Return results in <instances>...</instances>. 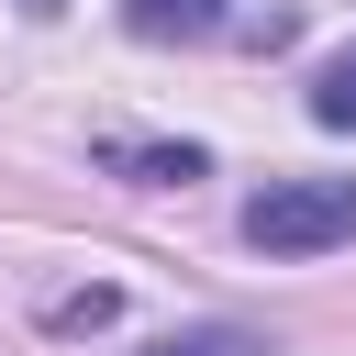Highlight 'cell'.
Listing matches in <instances>:
<instances>
[{
    "mask_svg": "<svg viewBox=\"0 0 356 356\" xmlns=\"http://www.w3.org/2000/svg\"><path fill=\"white\" fill-rule=\"evenodd\" d=\"M122 33L134 44H200V33H222V0H122Z\"/></svg>",
    "mask_w": 356,
    "mask_h": 356,
    "instance_id": "7a4b0ae2",
    "label": "cell"
},
{
    "mask_svg": "<svg viewBox=\"0 0 356 356\" xmlns=\"http://www.w3.org/2000/svg\"><path fill=\"white\" fill-rule=\"evenodd\" d=\"M22 11H33V22H44V11H67V0H22Z\"/></svg>",
    "mask_w": 356,
    "mask_h": 356,
    "instance_id": "52a82bcc",
    "label": "cell"
},
{
    "mask_svg": "<svg viewBox=\"0 0 356 356\" xmlns=\"http://www.w3.org/2000/svg\"><path fill=\"white\" fill-rule=\"evenodd\" d=\"M111 312H122V300H111V289H67V300H56V312H44V323H56V334H100V323H111Z\"/></svg>",
    "mask_w": 356,
    "mask_h": 356,
    "instance_id": "8992f818",
    "label": "cell"
},
{
    "mask_svg": "<svg viewBox=\"0 0 356 356\" xmlns=\"http://www.w3.org/2000/svg\"><path fill=\"white\" fill-rule=\"evenodd\" d=\"M312 122H323V134H356V44L312 78Z\"/></svg>",
    "mask_w": 356,
    "mask_h": 356,
    "instance_id": "277c9868",
    "label": "cell"
},
{
    "mask_svg": "<svg viewBox=\"0 0 356 356\" xmlns=\"http://www.w3.org/2000/svg\"><path fill=\"white\" fill-rule=\"evenodd\" d=\"M145 356H267V334H245V323H200V334H167V345H145Z\"/></svg>",
    "mask_w": 356,
    "mask_h": 356,
    "instance_id": "5b68a950",
    "label": "cell"
},
{
    "mask_svg": "<svg viewBox=\"0 0 356 356\" xmlns=\"http://www.w3.org/2000/svg\"><path fill=\"white\" fill-rule=\"evenodd\" d=\"M245 245H256V256L356 245V178H267V189L245 200Z\"/></svg>",
    "mask_w": 356,
    "mask_h": 356,
    "instance_id": "6da1fadb",
    "label": "cell"
},
{
    "mask_svg": "<svg viewBox=\"0 0 356 356\" xmlns=\"http://www.w3.org/2000/svg\"><path fill=\"white\" fill-rule=\"evenodd\" d=\"M100 167H122L134 189H189L211 156H200V145H100Z\"/></svg>",
    "mask_w": 356,
    "mask_h": 356,
    "instance_id": "3957f363",
    "label": "cell"
}]
</instances>
